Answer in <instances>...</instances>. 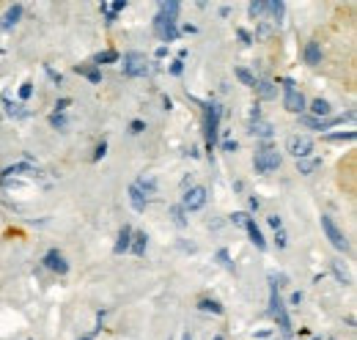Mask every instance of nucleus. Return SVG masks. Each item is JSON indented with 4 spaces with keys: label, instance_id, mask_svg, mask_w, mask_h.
Returning a JSON list of instances; mask_svg holds the SVG:
<instances>
[{
    "label": "nucleus",
    "instance_id": "26",
    "mask_svg": "<svg viewBox=\"0 0 357 340\" xmlns=\"http://www.w3.org/2000/svg\"><path fill=\"white\" fill-rule=\"evenodd\" d=\"M234 75H236V80H239V83L248 85V88H253V85H256V77H253L245 66H236V69H234Z\"/></svg>",
    "mask_w": 357,
    "mask_h": 340
},
{
    "label": "nucleus",
    "instance_id": "9",
    "mask_svg": "<svg viewBox=\"0 0 357 340\" xmlns=\"http://www.w3.org/2000/svg\"><path fill=\"white\" fill-rule=\"evenodd\" d=\"M154 31H157V36L162 39V42H176L178 39V28H176V22H171V20H165L162 14H157L154 17Z\"/></svg>",
    "mask_w": 357,
    "mask_h": 340
},
{
    "label": "nucleus",
    "instance_id": "45",
    "mask_svg": "<svg viewBox=\"0 0 357 340\" xmlns=\"http://www.w3.org/2000/svg\"><path fill=\"white\" fill-rule=\"evenodd\" d=\"M236 148H239V143H236V140H223V151H231V154H234Z\"/></svg>",
    "mask_w": 357,
    "mask_h": 340
},
{
    "label": "nucleus",
    "instance_id": "5",
    "mask_svg": "<svg viewBox=\"0 0 357 340\" xmlns=\"http://www.w3.org/2000/svg\"><path fill=\"white\" fill-rule=\"evenodd\" d=\"M124 75H127V77H146V75H151V66H149L146 55H140V52H127V55H124Z\"/></svg>",
    "mask_w": 357,
    "mask_h": 340
},
{
    "label": "nucleus",
    "instance_id": "7",
    "mask_svg": "<svg viewBox=\"0 0 357 340\" xmlns=\"http://www.w3.org/2000/svg\"><path fill=\"white\" fill-rule=\"evenodd\" d=\"M283 91H286L283 107H286L289 113H303V110H305V96L294 88V80H283Z\"/></svg>",
    "mask_w": 357,
    "mask_h": 340
},
{
    "label": "nucleus",
    "instance_id": "14",
    "mask_svg": "<svg viewBox=\"0 0 357 340\" xmlns=\"http://www.w3.org/2000/svg\"><path fill=\"white\" fill-rule=\"evenodd\" d=\"M20 20H22V6H20V3H14V6L6 11V17H3L0 28H3V31H8V28H14Z\"/></svg>",
    "mask_w": 357,
    "mask_h": 340
},
{
    "label": "nucleus",
    "instance_id": "17",
    "mask_svg": "<svg viewBox=\"0 0 357 340\" xmlns=\"http://www.w3.org/2000/svg\"><path fill=\"white\" fill-rule=\"evenodd\" d=\"M3 105H6V113H8L11 118H28V116H31L25 105H14L8 96H3Z\"/></svg>",
    "mask_w": 357,
    "mask_h": 340
},
{
    "label": "nucleus",
    "instance_id": "38",
    "mask_svg": "<svg viewBox=\"0 0 357 340\" xmlns=\"http://www.w3.org/2000/svg\"><path fill=\"white\" fill-rule=\"evenodd\" d=\"M248 217H250V214L236 212V214H231V222H234V225H239V228H245V222H248Z\"/></svg>",
    "mask_w": 357,
    "mask_h": 340
},
{
    "label": "nucleus",
    "instance_id": "34",
    "mask_svg": "<svg viewBox=\"0 0 357 340\" xmlns=\"http://www.w3.org/2000/svg\"><path fill=\"white\" fill-rule=\"evenodd\" d=\"M357 134L355 132H335V134H327V140H333V143H344V140H355Z\"/></svg>",
    "mask_w": 357,
    "mask_h": 340
},
{
    "label": "nucleus",
    "instance_id": "19",
    "mask_svg": "<svg viewBox=\"0 0 357 340\" xmlns=\"http://www.w3.org/2000/svg\"><path fill=\"white\" fill-rule=\"evenodd\" d=\"M256 93L261 96V99H275L278 96V85H272L269 80H256Z\"/></svg>",
    "mask_w": 357,
    "mask_h": 340
},
{
    "label": "nucleus",
    "instance_id": "15",
    "mask_svg": "<svg viewBox=\"0 0 357 340\" xmlns=\"http://www.w3.org/2000/svg\"><path fill=\"white\" fill-rule=\"evenodd\" d=\"M99 8H102V14H105V20H107V22H113V20L119 17V11H124V8H127V0H116V3H102Z\"/></svg>",
    "mask_w": 357,
    "mask_h": 340
},
{
    "label": "nucleus",
    "instance_id": "51",
    "mask_svg": "<svg viewBox=\"0 0 357 340\" xmlns=\"http://www.w3.org/2000/svg\"><path fill=\"white\" fill-rule=\"evenodd\" d=\"M239 39H242V42H245V44H250V42H253V39H250V33H248V31H239Z\"/></svg>",
    "mask_w": 357,
    "mask_h": 340
},
{
    "label": "nucleus",
    "instance_id": "4",
    "mask_svg": "<svg viewBox=\"0 0 357 340\" xmlns=\"http://www.w3.org/2000/svg\"><path fill=\"white\" fill-rule=\"evenodd\" d=\"M206 198H209L206 187H187L184 195H181V209L184 212H198V209L206 206Z\"/></svg>",
    "mask_w": 357,
    "mask_h": 340
},
{
    "label": "nucleus",
    "instance_id": "10",
    "mask_svg": "<svg viewBox=\"0 0 357 340\" xmlns=\"http://www.w3.org/2000/svg\"><path fill=\"white\" fill-rule=\"evenodd\" d=\"M45 266L50 272H58V275H66L69 272V263H66V258L58 253V250H50L45 255Z\"/></svg>",
    "mask_w": 357,
    "mask_h": 340
},
{
    "label": "nucleus",
    "instance_id": "47",
    "mask_svg": "<svg viewBox=\"0 0 357 340\" xmlns=\"http://www.w3.org/2000/svg\"><path fill=\"white\" fill-rule=\"evenodd\" d=\"M248 206H250V212H259L261 209V201L259 198H248Z\"/></svg>",
    "mask_w": 357,
    "mask_h": 340
},
{
    "label": "nucleus",
    "instance_id": "53",
    "mask_svg": "<svg viewBox=\"0 0 357 340\" xmlns=\"http://www.w3.org/2000/svg\"><path fill=\"white\" fill-rule=\"evenodd\" d=\"M181 340H192V338H190V335H181Z\"/></svg>",
    "mask_w": 357,
    "mask_h": 340
},
{
    "label": "nucleus",
    "instance_id": "6",
    "mask_svg": "<svg viewBox=\"0 0 357 340\" xmlns=\"http://www.w3.org/2000/svg\"><path fill=\"white\" fill-rule=\"evenodd\" d=\"M286 151L294 157V160H305L313 154V140L308 134H291L286 140Z\"/></svg>",
    "mask_w": 357,
    "mask_h": 340
},
{
    "label": "nucleus",
    "instance_id": "50",
    "mask_svg": "<svg viewBox=\"0 0 357 340\" xmlns=\"http://www.w3.org/2000/svg\"><path fill=\"white\" fill-rule=\"evenodd\" d=\"M303 291H294V294H291V304H303Z\"/></svg>",
    "mask_w": 357,
    "mask_h": 340
},
{
    "label": "nucleus",
    "instance_id": "3",
    "mask_svg": "<svg viewBox=\"0 0 357 340\" xmlns=\"http://www.w3.org/2000/svg\"><path fill=\"white\" fill-rule=\"evenodd\" d=\"M269 313L275 316V321H278L280 332L289 338V335H291V321H289V313H286V304H283V299L278 297V288H272V299H269Z\"/></svg>",
    "mask_w": 357,
    "mask_h": 340
},
{
    "label": "nucleus",
    "instance_id": "16",
    "mask_svg": "<svg viewBox=\"0 0 357 340\" xmlns=\"http://www.w3.org/2000/svg\"><path fill=\"white\" fill-rule=\"evenodd\" d=\"M178 11H181V3H176V0H165V3H160V14H162L165 20H171V22H176L178 20Z\"/></svg>",
    "mask_w": 357,
    "mask_h": 340
},
{
    "label": "nucleus",
    "instance_id": "37",
    "mask_svg": "<svg viewBox=\"0 0 357 340\" xmlns=\"http://www.w3.org/2000/svg\"><path fill=\"white\" fill-rule=\"evenodd\" d=\"M275 245H278V250H283L286 245H289V236H286V231L280 228V231H275Z\"/></svg>",
    "mask_w": 357,
    "mask_h": 340
},
{
    "label": "nucleus",
    "instance_id": "41",
    "mask_svg": "<svg viewBox=\"0 0 357 340\" xmlns=\"http://www.w3.org/2000/svg\"><path fill=\"white\" fill-rule=\"evenodd\" d=\"M267 222H269V225H272V228H275V231H280V228H283V219H280L278 214H269V217H267Z\"/></svg>",
    "mask_w": 357,
    "mask_h": 340
},
{
    "label": "nucleus",
    "instance_id": "48",
    "mask_svg": "<svg viewBox=\"0 0 357 340\" xmlns=\"http://www.w3.org/2000/svg\"><path fill=\"white\" fill-rule=\"evenodd\" d=\"M47 75H50V80H52V83H55V85H61V83H63V77H61V75H55V72H52L50 66H47Z\"/></svg>",
    "mask_w": 357,
    "mask_h": 340
},
{
    "label": "nucleus",
    "instance_id": "13",
    "mask_svg": "<svg viewBox=\"0 0 357 340\" xmlns=\"http://www.w3.org/2000/svg\"><path fill=\"white\" fill-rule=\"evenodd\" d=\"M132 228H130V225H124V228H121V231H119V242H116V247H113V250H116V255H124V253H130V245H132Z\"/></svg>",
    "mask_w": 357,
    "mask_h": 340
},
{
    "label": "nucleus",
    "instance_id": "2",
    "mask_svg": "<svg viewBox=\"0 0 357 340\" xmlns=\"http://www.w3.org/2000/svg\"><path fill=\"white\" fill-rule=\"evenodd\" d=\"M321 231H324V236L330 239V245H333L335 250H341V253H347V250H349V239H347V236H344V231L333 222V217H327V214L321 217Z\"/></svg>",
    "mask_w": 357,
    "mask_h": 340
},
{
    "label": "nucleus",
    "instance_id": "40",
    "mask_svg": "<svg viewBox=\"0 0 357 340\" xmlns=\"http://www.w3.org/2000/svg\"><path fill=\"white\" fill-rule=\"evenodd\" d=\"M105 154H107V143H105V140H102V143H99V146H96V154H93V162H99V160H102V157H105Z\"/></svg>",
    "mask_w": 357,
    "mask_h": 340
},
{
    "label": "nucleus",
    "instance_id": "36",
    "mask_svg": "<svg viewBox=\"0 0 357 340\" xmlns=\"http://www.w3.org/2000/svg\"><path fill=\"white\" fill-rule=\"evenodd\" d=\"M218 261H220V266H225L228 272H234V263H231V255H228V250H218Z\"/></svg>",
    "mask_w": 357,
    "mask_h": 340
},
{
    "label": "nucleus",
    "instance_id": "46",
    "mask_svg": "<svg viewBox=\"0 0 357 340\" xmlns=\"http://www.w3.org/2000/svg\"><path fill=\"white\" fill-rule=\"evenodd\" d=\"M143 129H146V124H143V121H132V124H130V132H132V134H140Z\"/></svg>",
    "mask_w": 357,
    "mask_h": 340
},
{
    "label": "nucleus",
    "instance_id": "49",
    "mask_svg": "<svg viewBox=\"0 0 357 340\" xmlns=\"http://www.w3.org/2000/svg\"><path fill=\"white\" fill-rule=\"evenodd\" d=\"M99 330H102V324H99V327H96L93 332H89V335H80V338H77V340H93V338H96V335H99Z\"/></svg>",
    "mask_w": 357,
    "mask_h": 340
},
{
    "label": "nucleus",
    "instance_id": "24",
    "mask_svg": "<svg viewBox=\"0 0 357 340\" xmlns=\"http://www.w3.org/2000/svg\"><path fill=\"white\" fill-rule=\"evenodd\" d=\"M297 168L303 176H311L316 168H321V160H313V157H305V160H297Z\"/></svg>",
    "mask_w": 357,
    "mask_h": 340
},
{
    "label": "nucleus",
    "instance_id": "32",
    "mask_svg": "<svg viewBox=\"0 0 357 340\" xmlns=\"http://www.w3.org/2000/svg\"><path fill=\"white\" fill-rule=\"evenodd\" d=\"M333 272H335V277H338L344 286H349V283H352V280H349V275H347V269L341 266V261H333Z\"/></svg>",
    "mask_w": 357,
    "mask_h": 340
},
{
    "label": "nucleus",
    "instance_id": "35",
    "mask_svg": "<svg viewBox=\"0 0 357 340\" xmlns=\"http://www.w3.org/2000/svg\"><path fill=\"white\" fill-rule=\"evenodd\" d=\"M50 124L55 129H61V132H66V118H63V113H52V116H50Z\"/></svg>",
    "mask_w": 357,
    "mask_h": 340
},
{
    "label": "nucleus",
    "instance_id": "8",
    "mask_svg": "<svg viewBox=\"0 0 357 340\" xmlns=\"http://www.w3.org/2000/svg\"><path fill=\"white\" fill-rule=\"evenodd\" d=\"M253 168H256V173H275L280 168V154L272 148H261L253 160Z\"/></svg>",
    "mask_w": 357,
    "mask_h": 340
},
{
    "label": "nucleus",
    "instance_id": "23",
    "mask_svg": "<svg viewBox=\"0 0 357 340\" xmlns=\"http://www.w3.org/2000/svg\"><path fill=\"white\" fill-rule=\"evenodd\" d=\"M130 203H132L135 212H146V206H149V201H146V198L140 195V190H137L135 184L130 187Z\"/></svg>",
    "mask_w": 357,
    "mask_h": 340
},
{
    "label": "nucleus",
    "instance_id": "27",
    "mask_svg": "<svg viewBox=\"0 0 357 340\" xmlns=\"http://www.w3.org/2000/svg\"><path fill=\"white\" fill-rule=\"evenodd\" d=\"M248 14H250L253 20H259L261 14H267V0H253V3L248 6Z\"/></svg>",
    "mask_w": 357,
    "mask_h": 340
},
{
    "label": "nucleus",
    "instance_id": "12",
    "mask_svg": "<svg viewBox=\"0 0 357 340\" xmlns=\"http://www.w3.org/2000/svg\"><path fill=\"white\" fill-rule=\"evenodd\" d=\"M245 231L250 233V242H253L259 250H267V239L261 236V228L256 225V219H253V217H248V222H245Z\"/></svg>",
    "mask_w": 357,
    "mask_h": 340
},
{
    "label": "nucleus",
    "instance_id": "44",
    "mask_svg": "<svg viewBox=\"0 0 357 340\" xmlns=\"http://www.w3.org/2000/svg\"><path fill=\"white\" fill-rule=\"evenodd\" d=\"M303 124L308 129H319V118H311V116H303Z\"/></svg>",
    "mask_w": 357,
    "mask_h": 340
},
{
    "label": "nucleus",
    "instance_id": "25",
    "mask_svg": "<svg viewBox=\"0 0 357 340\" xmlns=\"http://www.w3.org/2000/svg\"><path fill=\"white\" fill-rule=\"evenodd\" d=\"M198 307H201L204 313H215V316H223V304H220V302H215V299H201V302H198Z\"/></svg>",
    "mask_w": 357,
    "mask_h": 340
},
{
    "label": "nucleus",
    "instance_id": "11",
    "mask_svg": "<svg viewBox=\"0 0 357 340\" xmlns=\"http://www.w3.org/2000/svg\"><path fill=\"white\" fill-rule=\"evenodd\" d=\"M135 187H137V190H140V195H143V198H146V201H149V198H154V195H157V178H154V176H151V173H143V176H140V178H137V181H135Z\"/></svg>",
    "mask_w": 357,
    "mask_h": 340
},
{
    "label": "nucleus",
    "instance_id": "33",
    "mask_svg": "<svg viewBox=\"0 0 357 340\" xmlns=\"http://www.w3.org/2000/svg\"><path fill=\"white\" fill-rule=\"evenodd\" d=\"M171 217H174V222H176L178 228L187 225V217H184V209H181V206H171Z\"/></svg>",
    "mask_w": 357,
    "mask_h": 340
},
{
    "label": "nucleus",
    "instance_id": "22",
    "mask_svg": "<svg viewBox=\"0 0 357 340\" xmlns=\"http://www.w3.org/2000/svg\"><path fill=\"white\" fill-rule=\"evenodd\" d=\"M267 11L272 14V22L280 25V22H283V14H286V3H280V0H269Z\"/></svg>",
    "mask_w": 357,
    "mask_h": 340
},
{
    "label": "nucleus",
    "instance_id": "20",
    "mask_svg": "<svg viewBox=\"0 0 357 340\" xmlns=\"http://www.w3.org/2000/svg\"><path fill=\"white\" fill-rule=\"evenodd\" d=\"M248 132H250L253 137H264V140H267V137H272V124L259 118V121H250V129H248Z\"/></svg>",
    "mask_w": 357,
    "mask_h": 340
},
{
    "label": "nucleus",
    "instance_id": "29",
    "mask_svg": "<svg viewBox=\"0 0 357 340\" xmlns=\"http://www.w3.org/2000/svg\"><path fill=\"white\" fill-rule=\"evenodd\" d=\"M130 250H132L135 255L146 253V233H132V245H130Z\"/></svg>",
    "mask_w": 357,
    "mask_h": 340
},
{
    "label": "nucleus",
    "instance_id": "28",
    "mask_svg": "<svg viewBox=\"0 0 357 340\" xmlns=\"http://www.w3.org/2000/svg\"><path fill=\"white\" fill-rule=\"evenodd\" d=\"M116 61H119V52H116V49H105V52H99V55L93 58L96 66H102V63H116Z\"/></svg>",
    "mask_w": 357,
    "mask_h": 340
},
{
    "label": "nucleus",
    "instance_id": "43",
    "mask_svg": "<svg viewBox=\"0 0 357 340\" xmlns=\"http://www.w3.org/2000/svg\"><path fill=\"white\" fill-rule=\"evenodd\" d=\"M69 105H72V99H58V102H55V113H63Z\"/></svg>",
    "mask_w": 357,
    "mask_h": 340
},
{
    "label": "nucleus",
    "instance_id": "1",
    "mask_svg": "<svg viewBox=\"0 0 357 340\" xmlns=\"http://www.w3.org/2000/svg\"><path fill=\"white\" fill-rule=\"evenodd\" d=\"M220 116H223V107H220V105H206V110H204V134H206V146H209V151H212V146L218 143Z\"/></svg>",
    "mask_w": 357,
    "mask_h": 340
},
{
    "label": "nucleus",
    "instance_id": "18",
    "mask_svg": "<svg viewBox=\"0 0 357 340\" xmlns=\"http://www.w3.org/2000/svg\"><path fill=\"white\" fill-rule=\"evenodd\" d=\"M305 63H311V66L321 63V47H319V42L305 44Z\"/></svg>",
    "mask_w": 357,
    "mask_h": 340
},
{
    "label": "nucleus",
    "instance_id": "31",
    "mask_svg": "<svg viewBox=\"0 0 357 340\" xmlns=\"http://www.w3.org/2000/svg\"><path fill=\"white\" fill-rule=\"evenodd\" d=\"M17 173H36V168H31V165H11V168L3 170V176H6V178L17 176Z\"/></svg>",
    "mask_w": 357,
    "mask_h": 340
},
{
    "label": "nucleus",
    "instance_id": "39",
    "mask_svg": "<svg viewBox=\"0 0 357 340\" xmlns=\"http://www.w3.org/2000/svg\"><path fill=\"white\" fill-rule=\"evenodd\" d=\"M33 96V83H22L20 88V99H31Z\"/></svg>",
    "mask_w": 357,
    "mask_h": 340
},
{
    "label": "nucleus",
    "instance_id": "30",
    "mask_svg": "<svg viewBox=\"0 0 357 340\" xmlns=\"http://www.w3.org/2000/svg\"><path fill=\"white\" fill-rule=\"evenodd\" d=\"M77 75L89 77L91 83H102V72H99V69H86V66H77Z\"/></svg>",
    "mask_w": 357,
    "mask_h": 340
},
{
    "label": "nucleus",
    "instance_id": "21",
    "mask_svg": "<svg viewBox=\"0 0 357 340\" xmlns=\"http://www.w3.org/2000/svg\"><path fill=\"white\" fill-rule=\"evenodd\" d=\"M330 113H333V107H330L324 99H316V102H311V118H319V121H321V118H327Z\"/></svg>",
    "mask_w": 357,
    "mask_h": 340
},
{
    "label": "nucleus",
    "instance_id": "42",
    "mask_svg": "<svg viewBox=\"0 0 357 340\" xmlns=\"http://www.w3.org/2000/svg\"><path fill=\"white\" fill-rule=\"evenodd\" d=\"M181 72H184V61H181V58H176V61H174V63H171V75H181Z\"/></svg>",
    "mask_w": 357,
    "mask_h": 340
},
{
    "label": "nucleus",
    "instance_id": "52",
    "mask_svg": "<svg viewBox=\"0 0 357 340\" xmlns=\"http://www.w3.org/2000/svg\"><path fill=\"white\" fill-rule=\"evenodd\" d=\"M267 36H269V28H267V25H264V28L259 31V39H267Z\"/></svg>",
    "mask_w": 357,
    "mask_h": 340
},
{
    "label": "nucleus",
    "instance_id": "54",
    "mask_svg": "<svg viewBox=\"0 0 357 340\" xmlns=\"http://www.w3.org/2000/svg\"><path fill=\"white\" fill-rule=\"evenodd\" d=\"M215 340H223V338H220V335H218V338H215Z\"/></svg>",
    "mask_w": 357,
    "mask_h": 340
}]
</instances>
